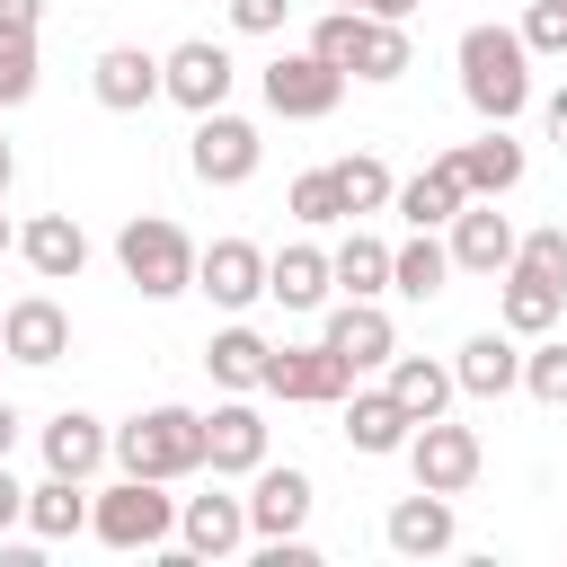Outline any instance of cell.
I'll list each match as a JSON object with an SVG mask.
<instances>
[{"label":"cell","instance_id":"cell-1","mask_svg":"<svg viewBox=\"0 0 567 567\" xmlns=\"http://www.w3.org/2000/svg\"><path fill=\"white\" fill-rule=\"evenodd\" d=\"M461 97L487 124H514L532 106V44H523V27H461Z\"/></svg>","mask_w":567,"mask_h":567},{"label":"cell","instance_id":"cell-2","mask_svg":"<svg viewBox=\"0 0 567 567\" xmlns=\"http://www.w3.org/2000/svg\"><path fill=\"white\" fill-rule=\"evenodd\" d=\"M310 53L337 62L346 80H399L416 53H408V27L399 18H372V9H328L310 27Z\"/></svg>","mask_w":567,"mask_h":567},{"label":"cell","instance_id":"cell-3","mask_svg":"<svg viewBox=\"0 0 567 567\" xmlns=\"http://www.w3.org/2000/svg\"><path fill=\"white\" fill-rule=\"evenodd\" d=\"M115 266H124V284H133L142 301L195 292V239H186L168 213H133V221L115 230Z\"/></svg>","mask_w":567,"mask_h":567},{"label":"cell","instance_id":"cell-4","mask_svg":"<svg viewBox=\"0 0 567 567\" xmlns=\"http://www.w3.org/2000/svg\"><path fill=\"white\" fill-rule=\"evenodd\" d=\"M115 461L133 478H195L204 470V416L195 408H142L133 425H115Z\"/></svg>","mask_w":567,"mask_h":567},{"label":"cell","instance_id":"cell-5","mask_svg":"<svg viewBox=\"0 0 567 567\" xmlns=\"http://www.w3.org/2000/svg\"><path fill=\"white\" fill-rule=\"evenodd\" d=\"M89 532L106 540V549H159L168 532H177V496H168V478H115L106 496H89Z\"/></svg>","mask_w":567,"mask_h":567},{"label":"cell","instance_id":"cell-6","mask_svg":"<svg viewBox=\"0 0 567 567\" xmlns=\"http://www.w3.org/2000/svg\"><path fill=\"white\" fill-rule=\"evenodd\" d=\"M337 97H346V71H337V62H319L310 44H301V53H275V62H266V106H275L284 124H319V115H328Z\"/></svg>","mask_w":567,"mask_h":567},{"label":"cell","instance_id":"cell-7","mask_svg":"<svg viewBox=\"0 0 567 567\" xmlns=\"http://www.w3.org/2000/svg\"><path fill=\"white\" fill-rule=\"evenodd\" d=\"M346 381H354V363L319 337V346H275L266 354V390L275 399H292V408H328V399H346Z\"/></svg>","mask_w":567,"mask_h":567},{"label":"cell","instance_id":"cell-8","mask_svg":"<svg viewBox=\"0 0 567 567\" xmlns=\"http://www.w3.org/2000/svg\"><path fill=\"white\" fill-rule=\"evenodd\" d=\"M257 151H266V142H257V124H248V115H221V106H213V115H195L186 159H195V177H204V186H248V177H257Z\"/></svg>","mask_w":567,"mask_h":567},{"label":"cell","instance_id":"cell-9","mask_svg":"<svg viewBox=\"0 0 567 567\" xmlns=\"http://www.w3.org/2000/svg\"><path fill=\"white\" fill-rule=\"evenodd\" d=\"M408 470H416V487L461 496V487L478 478V434H470V425H452V416H425V425L408 434Z\"/></svg>","mask_w":567,"mask_h":567},{"label":"cell","instance_id":"cell-10","mask_svg":"<svg viewBox=\"0 0 567 567\" xmlns=\"http://www.w3.org/2000/svg\"><path fill=\"white\" fill-rule=\"evenodd\" d=\"M159 71H168V97H177L186 115H213V106L230 97V80H239V62H230L213 35H186L177 53H159Z\"/></svg>","mask_w":567,"mask_h":567},{"label":"cell","instance_id":"cell-11","mask_svg":"<svg viewBox=\"0 0 567 567\" xmlns=\"http://www.w3.org/2000/svg\"><path fill=\"white\" fill-rule=\"evenodd\" d=\"M204 470H213V478H257V470H266V416H257L248 399H221V408L204 416Z\"/></svg>","mask_w":567,"mask_h":567},{"label":"cell","instance_id":"cell-12","mask_svg":"<svg viewBox=\"0 0 567 567\" xmlns=\"http://www.w3.org/2000/svg\"><path fill=\"white\" fill-rule=\"evenodd\" d=\"M89 89H97L106 115H142L151 97H168V71H159V53H142V44H106L97 71H89Z\"/></svg>","mask_w":567,"mask_h":567},{"label":"cell","instance_id":"cell-13","mask_svg":"<svg viewBox=\"0 0 567 567\" xmlns=\"http://www.w3.org/2000/svg\"><path fill=\"white\" fill-rule=\"evenodd\" d=\"M514 248H523V239H514V221L496 213V195H470V204L452 213V266H461V275H505Z\"/></svg>","mask_w":567,"mask_h":567},{"label":"cell","instance_id":"cell-14","mask_svg":"<svg viewBox=\"0 0 567 567\" xmlns=\"http://www.w3.org/2000/svg\"><path fill=\"white\" fill-rule=\"evenodd\" d=\"M195 292H213L221 310H248V301L266 292V248H257V239H213V248H195Z\"/></svg>","mask_w":567,"mask_h":567},{"label":"cell","instance_id":"cell-15","mask_svg":"<svg viewBox=\"0 0 567 567\" xmlns=\"http://www.w3.org/2000/svg\"><path fill=\"white\" fill-rule=\"evenodd\" d=\"M0 346H9V363H62L71 354V310L53 292H27V301H9Z\"/></svg>","mask_w":567,"mask_h":567},{"label":"cell","instance_id":"cell-16","mask_svg":"<svg viewBox=\"0 0 567 567\" xmlns=\"http://www.w3.org/2000/svg\"><path fill=\"white\" fill-rule=\"evenodd\" d=\"M319 337H328L354 372H372V363H390V354H399L390 310H381V301H354V292H346V310H328V328H319Z\"/></svg>","mask_w":567,"mask_h":567},{"label":"cell","instance_id":"cell-17","mask_svg":"<svg viewBox=\"0 0 567 567\" xmlns=\"http://www.w3.org/2000/svg\"><path fill=\"white\" fill-rule=\"evenodd\" d=\"M18 257H27L44 284H71V275L89 266V230H80L71 213H35V221L18 230Z\"/></svg>","mask_w":567,"mask_h":567},{"label":"cell","instance_id":"cell-18","mask_svg":"<svg viewBox=\"0 0 567 567\" xmlns=\"http://www.w3.org/2000/svg\"><path fill=\"white\" fill-rule=\"evenodd\" d=\"M177 532H186V558H230L248 540V496H186Z\"/></svg>","mask_w":567,"mask_h":567},{"label":"cell","instance_id":"cell-19","mask_svg":"<svg viewBox=\"0 0 567 567\" xmlns=\"http://www.w3.org/2000/svg\"><path fill=\"white\" fill-rule=\"evenodd\" d=\"M310 523V470H257V496H248V532L257 540H284Z\"/></svg>","mask_w":567,"mask_h":567},{"label":"cell","instance_id":"cell-20","mask_svg":"<svg viewBox=\"0 0 567 567\" xmlns=\"http://www.w3.org/2000/svg\"><path fill=\"white\" fill-rule=\"evenodd\" d=\"M390 549L399 558H434V549H452V496H434V487H416V496H399L390 505Z\"/></svg>","mask_w":567,"mask_h":567},{"label":"cell","instance_id":"cell-21","mask_svg":"<svg viewBox=\"0 0 567 567\" xmlns=\"http://www.w3.org/2000/svg\"><path fill=\"white\" fill-rule=\"evenodd\" d=\"M461 204H470V177H461V159H452V151H443V159H425V168H416V177L399 186V213H408L416 230H434V221H452Z\"/></svg>","mask_w":567,"mask_h":567},{"label":"cell","instance_id":"cell-22","mask_svg":"<svg viewBox=\"0 0 567 567\" xmlns=\"http://www.w3.org/2000/svg\"><path fill=\"white\" fill-rule=\"evenodd\" d=\"M328 284H337V266H328V248H310V239H292L284 257H266V292H275L284 310H319Z\"/></svg>","mask_w":567,"mask_h":567},{"label":"cell","instance_id":"cell-23","mask_svg":"<svg viewBox=\"0 0 567 567\" xmlns=\"http://www.w3.org/2000/svg\"><path fill=\"white\" fill-rule=\"evenodd\" d=\"M106 452H115V434H106L89 408H62V416L44 425V470H62V478H89Z\"/></svg>","mask_w":567,"mask_h":567},{"label":"cell","instance_id":"cell-24","mask_svg":"<svg viewBox=\"0 0 567 567\" xmlns=\"http://www.w3.org/2000/svg\"><path fill=\"white\" fill-rule=\"evenodd\" d=\"M452 159H461L470 195H514V186H523V142H514L505 124H487V133H478V142H461Z\"/></svg>","mask_w":567,"mask_h":567},{"label":"cell","instance_id":"cell-25","mask_svg":"<svg viewBox=\"0 0 567 567\" xmlns=\"http://www.w3.org/2000/svg\"><path fill=\"white\" fill-rule=\"evenodd\" d=\"M496 310H505V337H549V328H558V310H567V292H558V284H540V275H523V266H505Z\"/></svg>","mask_w":567,"mask_h":567},{"label":"cell","instance_id":"cell-26","mask_svg":"<svg viewBox=\"0 0 567 567\" xmlns=\"http://www.w3.org/2000/svg\"><path fill=\"white\" fill-rule=\"evenodd\" d=\"M408 434H416V416L390 390H354V408H346V443L354 452H408Z\"/></svg>","mask_w":567,"mask_h":567},{"label":"cell","instance_id":"cell-27","mask_svg":"<svg viewBox=\"0 0 567 567\" xmlns=\"http://www.w3.org/2000/svg\"><path fill=\"white\" fill-rule=\"evenodd\" d=\"M452 381H461L470 399H505V390L523 381V354H514V346H505V337L487 328V337H470V346H461V363H452Z\"/></svg>","mask_w":567,"mask_h":567},{"label":"cell","instance_id":"cell-28","mask_svg":"<svg viewBox=\"0 0 567 567\" xmlns=\"http://www.w3.org/2000/svg\"><path fill=\"white\" fill-rule=\"evenodd\" d=\"M452 390H461V381H452V363H425V354H390V399H399L416 425H425V416H443V408H452Z\"/></svg>","mask_w":567,"mask_h":567},{"label":"cell","instance_id":"cell-29","mask_svg":"<svg viewBox=\"0 0 567 567\" xmlns=\"http://www.w3.org/2000/svg\"><path fill=\"white\" fill-rule=\"evenodd\" d=\"M27 532H35V540H71V532H89V496H80V478L44 470V487H27Z\"/></svg>","mask_w":567,"mask_h":567},{"label":"cell","instance_id":"cell-30","mask_svg":"<svg viewBox=\"0 0 567 567\" xmlns=\"http://www.w3.org/2000/svg\"><path fill=\"white\" fill-rule=\"evenodd\" d=\"M266 354H275V346H266L257 328H221V337L204 346V372H213L221 390H266Z\"/></svg>","mask_w":567,"mask_h":567},{"label":"cell","instance_id":"cell-31","mask_svg":"<svg viewBox=\"0 0 567 567\" xmlns=\"http://www.w3.org/2000/svg\"><path fill=\"white\" fill-rule=\"evenodd\" d=\"M443 275H452V248H443L434 230H416L408 248H390V292H408V301H434V292H443Z\"/></svg>","mask_w":567,"mask_h":567},{"label":"cell","instance_id":"cell-32","mask_svg":"<svg viewBox=\"0 0 567 567\" xmlns=\"http://www.w3.org/2000/svg\"><path fill=\"white\" fill-rule=\"evenodd\" d=\"M328 266H337V284H346L354 301H372V292H390V248H381L372 230H354L346 248H328Z\"/></svg>","mask_w":567,"mask_h":567},{"label":"cell","instance_id":"cell-33","mask_svg":"<svg viewBox=\"0 0 567 567\" xmlns=\"http://www.w3.org/2000/svg\"><path fill=\"white\" fill-rule=\"evenodd\" d=\"M337 186H346V213H381V204H399V186H390V168H381L372 151L337 159Z\"/></svg>","mask_w":567,"mask_h":567},{"label":"cell","instance_id":"cell-34","mask_svg":"<svg viewBox=\"0 0 567 567\" xmlns=\"http://www.w3.org/2000/svg\"><path fill=\"white\" fill-rule=\"evenodd\" d=\"M292 221H310V230L346 221V186H337V168H301V177H292Z\"/></svg>","mask_w":567,"mask_h":567},{"label":"cell","instance_id":"cell-35","mask_svg":"<svg viewBox=\"0 0 567 567\" xmlns=\"http://www.w3.org/2000/svg\"><path fill=\"white\" fill-rule=\"evenodd\" d=\"M35 97V27H0V106Z\"/></svg>","mask_w":567,"mask_h":567},{"label":"cell","instance_id":"cell-36","mask_svg":"<svg viewBox=\"0 0 567 567\" xmlns=\"http://www.w3.org/2000/svg\"><path fill=\"white\" fill-rule=\"evenodd\" d=\"M514 266L523 275H540V284H558L567 292V221H549V230H532L523 248H514Z\"/></svg>","mask_w":567,"mask_h":567},{"label":"cell","instance_id":"cell-37","mask_svg":"<svg viewBox=\"0 0 567 567\" xmlns=\"http://www.w3.org/2000/svg\"><path fill=\"white\" fill-rule=\"evenodd\" d=\"M523 390H532L540 408H567V346H558V337L523 354Z\"/></svg>","mask_w":567,"mask_h":567},{"label":"cell","instance_id":"cell-38","mask_svg":"<svg viewBox=\"0 0 567 567\" xmlns=\"http://www.w3.org/2000/svg\"><path fill=\"white\" fill-rule=\"evenodd\" d=\"M523 44L532 53H567V0H532L523 9Z\"/></svg>","mask_w":567,"mask_h":567},{"label":"cell","instance_id":"cell-39","mask_svg":"<svg viewBox=\"0 0 567 567\" xmlns=\"http://www.w3.org/2000/svg\"><path fill=\"white\" fill-rule=\"evenodd\" d=\"M284 18H292V0H230V27L239 35H275Z\"/></svg>","mask_w":567,"mask_h":567},{"label":"cell","instance_id":"cell-40","mask_svg":"<svg viewBox=\"0 0 567 567\" xmlns=\"http://www.w3.org/2000/svg\"><path fill=\"white\" fill-rule=\"evenodd\" d=\"M9 523H27V487H18L9 461H0V532H9Z\"/></svg>","mask_w":567,"mask_h":567},{"label":"cell","instance_id":"cell-41","mask_svg":"<svg viewBox=\"0 0 567 567\" xmlns=\"http://www.w3.org/2000/svg\"><path fill=\"white\" fill-rule=\"evenodd\" d=\"M44 18V0H0V27H35Z\"/></svg>","mask_w":567,"mask_h":567},{"label":"cell","instance_id":"cell-42","mask_svg":"<svg viewBox=\"0 0 567 567\" xmlns=\"http://www.w3.org/2000/svg\"><path fill=\"white\" fill-rule=\"evenodd\" d=\"M354 9H372V18H399V27H408V9H416V0H354Z\"/></svg>","mask_w":567,"mask_h":567},{"label":"cell","instance_id":"cell-43","mask_svg":"<svg viewBox=\"0 0 567 567\" xmlns=\"http://www.w3.org/2000/svg\"><path fill=\"white\" fill-rule=\"evenodd\" d=\"M9 452H18V408L0 399V461H9Z\"/></svg>","mask_w":567,"mask_h":567},{"label":"cell","instance_id":"cell-44","mask_svg":"<svg viewBox=\"0 0 567 567\" xmlns=\"http://www.w3.org/2000/svg\"><path fill=\"white\" fill-rule=\"evenodd\" d=\"M9 177H18V151H9V133H0V195H9Z\"/></svg>","mask_w":567,"mask_h":567},{"label":"cell","instance_id":"cell-45","mask_svg":"<svg viewBox=\"0 0 567 567\" xmlns=\"http://www.w3.org/2000/svg\"><path fill=\"white\" fill-rule=\"evenodd\" d=\"M549 124H558V142H567V89H558V97H549Z\"/></svg>","mask_w":567,"mask_h":567},{"label":"cell","instance_id":"cell-46","mask_svg":"<svg viewBox=\"0 0 567 567\" xmlns=\"http://www.w3.org/2000/svg\"><path fill=\"white\" fill-rule=\"evenodd\" d=\"M0 248H18V230H9V221H0Z\"/></svg>","mask_w":567,"mask_h":567},{"label":"cell","instance_id":"cell-47","mask_svg":"<svg viewBox=\"0 0 567 567\" xmlns=\"http://www.w3.org/2000/svg\"><path fill=\"white\" fill-rule=\"evenodd\" d=\"M337 9H354V0H337Z\"/></svg>","mask_w":567,"mask_h":567},{"label":"cell","instance_id":"cell-48","mask_svg":"<svg viewBox=\"0 0 567 567\" xmlns=\"http://www.w3.org/2000/svg\"><path fill=\"white\" fill-rule=\"evenodd\" d=\"M0 363H9V346H0Z\"/></svg>","mask_w":567,"mask_h":567}]
</instances>
